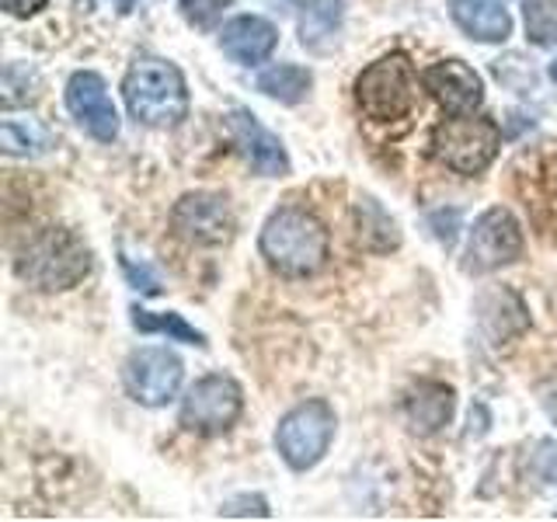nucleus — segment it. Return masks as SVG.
I'll return each instance as SVG.
<instances>
[{"label": "nucleus", "instance_id": "1", "mask_svg": "<svg viewBox=\"0 0 557 522\" xmlns=\"http://www.w3.org/2000/svg\"><path fill=\"white\" fill-rule=\"evenodd\" d=\"M91 272V248L66 226H42L14 254V275L42 293L74 289Z\"/></svg>", "mask_w": 557, "mask_h": 522}, {"label": "nucleus", "instance_id": "2", "mask_svg": "<svg viewBox=\"0 0 557 522\" xmlns=\"http://www.w3.org/2000/svg\"><path fill=\"white\" fill-rule=\"evenodd\" d=\"M261 258L278 275L304 278L324 269L327 261V231L324 223L304 206H283L261 226Z\"/></svg>", "mask_w": 557, "mask_h": 522}, {"label": "nucleus", "instance_id": "3", "mask_svg": "<svg viewBox=\"0 0 557 522\" xmlns=\"http://www.w3.org/2000/svg\"><path fill=\"white\" fill-rule=\"evenodd\" d=\"M122 98L136 122L150 129H174L188 115V87L182 70L161 57H139L126 70Z\"/></svg>", "mask_w": 557, "mask_h": 522}, {"label": "nucleus", "instance_id": "4", "mask_svg": "<svg viewBox=\"0 0 557 522\" xmlns=\"http://www.w3.org/2000/svg\"><path fill=\"white\" fill-rule=\"evenodd\" d=\"M356 101L362 115L373 122L405 119L418 101L414 70L405 52H387V57L366 66L356 77Z\"/></svg>", "mask_w": 557, "mask_h": 522}, {"label": "nucleus", "instance_id": "5", "mask_svg": "<svg viewBox=\"0 0 557 522\" xmlns=\"http://www.w3.org/2000/svg\"><path fill=\"white\" fill-rule=\"evenodd\" d=\"M498 147H502L498 126L492 119L474 115V112L443 119L440 126L432 129L435 157L457 174H481L487 164L495 161Z\"/></svg>", "mask_w": 557, "mask_h": 522}, {"label": "nucleus", "instance_id": "6", "mask_svg": "<svg viewBox=\"0 0 557 522\" xmlns=\"http://www.w3.org/2000/svg\"><path fill=\"white\" fill-rule=\"evenodd\" d=\"M335 408L327 400H304L283 414L275 428V449L293 470H310L324 460V452L335 439Z\"/></svg>", "mask_w": 557, "mask_h": 522}, {"label": "nucleus", "instance_id": "7", "mask_svg": "<svg viewBox=\"0 0 557 522\" xmlns=\"http://www.w3.org/2000/svg\"><path fill=\"white\" fill-rule=\"evenodd\" d=\"M244 411V394L237 380L213 373L202 376L182 400V425L196 435H223L237 425Z\"/></svg>", "mask_w": 557, "mask_h": 522}, {"label": "nucleus", "instance_id": "8", "mask_svg": "<svg viewBox=\"0 0 557 522\" xmlns=\"http://www.w3.org/2000/svg\"><path fill=\"white\" fill-rule=\"evenodd\" d=\"M185 376L182 359L161 345L136 348V352L122 365V383H126L129 397L144 408H164L168 400L178 394Z\"/></svg>", "mask_w": 557, "mask_h": 522}, {"label": "nucleus", "instance_id": "9", "mask_svg": "<svg viewBox=\"0 0 557 522\" xmlns=\"http://www.w3.org/2000/svg\"><path fill=\"white\" fill-rule=\"evenodd\" d=\"M519 254H522V226L509 209L495 206V209H487V213H481L474 231H470L463 269L474 275H487V272L512 265Z\"/></svg>", "mask_w": 557, "mask_h": 522}, {"label": "nucleus", "instance_id": "10", "mask_svg": "<svg viewBox=\"0 0 557 522\" xmlns=\"http://www.w3.org/2000/svg\"><path fill=\"white\" fill-rule=\"evenodd\" d=\"M171 226L196 248H220L234 237V209L216 191H188L171 209Z\"/></svg>", "mask_w": 557, "mask_h": 522}, {"label": "nucleus", "instance_id": "11", "mask_svg": "<svg viewBox=\"0 0 557 522\" xmlns=\"http://www.w3.org/2000/svg\"><path fill=\"white\" fill-rule=\"evenodd\" d=\"M66 109L101 144H112L119 136V112L112 104V95L91 70H81V74L66 80Z\"/></svg>", "mask_w": 557, "mask_h": 522}, {"label": "nucleus", "instance_id": "12", "mask_svg": "<svg viewBox=\"0 0 557 522\" xmlns=\"http://www.w3.org/2000/svg\"><path fill=\"white\" fill-rule=\"evenodd\" d=\"M226 126H231V136H234L237 150L244 153V161H248L261 178H286L289 157H286L283 139L261 126L255 112L234 109L231 119H226Z\"/></svg>", "mask_w": 557, "mask_h": 522}, {"label": "nucleus", "instance_id": "13", "mask_svg": "<svg viewBox=\"0 0 557 522\" xmlns=\"http://www.w3.org/2000/svg\"><path fill=\"white\" fill-rule=\"evenodd\" d=\"M425 91L443 104L453 115H467L481 109L484 101V80L474 66H467L463 60H443L429 66L422 74Z\"/></svg>", "mask_w": 557, "mask_h": 522}, {"label": "nucleus", "instance_id": "14", "mask_svg": "<svg viewBox=\"0 0 557 522\" xmlns=\"http://www.w3.org/2000/svg\"><path fill=\"white\" fill-rule=\"evenodd\" d=\"M278 46V32L269 17L261 14H240L234 22H226L220 32V49L240 66L265 63Z\"/></svg>", "mask_w": 557, "mask_h": 522}, {"label": "nucleus", "instance_id": "15", "mask_svg": "<svg viewBox=\"0 0 557 522\" xmlns=\"http://www.w3.org/2000/svg\"><path fill=\"white\" fill-rule=\"evenodd\" d=\"M478 321H481V331L487 335V341L505 345L509 338L527 331L530 313H527V303H522L512 289H492L478 300Z\"/></svg>", "mask_w": 557, "mask_h": 522}, {"label": "nucleus", "instance_id": "16", "mask_svg": "<svg viewBox=\"0 0 557 522\" xmlns=\"http://www.w3.org/2000/svg\"><path fill=\"white\" fill-rule=\"evenodd\" d=\"M453 387L446 383H435V380H422L418 387H411V394L405 397V414L418 435H435L443 425H449L453 418Z\"/></svg>", "mask_w": 557, "mask_h": 522}, {"label": "nucleus", "instance_id": "17", "mask_svg": "<svg viewBox=\"0 0 557 522\" xmlns=\"http://www.w3.org/2000/svg\"><path fill=\"white\" fill-rule=\"evenodd\" d=\"M449 14L474 42H505L512 35V17L498 0H449Z\"/></svg>", "mask_w": 557, "mask_h": 522}, {"label": "nucleus", "instance_id": "18", "mask_svg": "<svg viewBox=\"0 0 557 522\" xmlns=\"http://www.w3.org/2000/svg\"><path fill=\"white\" fill-rule=\"evenodd\" d=\"M356 240H359V248L373 254H387L400 244L397 220L373 196H362L356 202Z\"/></svg>", "mask_w": 557, "mask_h": 522}, {"label": "nucleus", "instance_id": "19", "mask_svg": "<svg viewBox=\"0 0 557 522\" xmlns=\"http://www.w3.org/2000/svg\"><path fill=\"white\" fill-rule=\"evenodd\" d=\"M345 4L342 0H304L300 11V42L313 52H324L342 28Z\"/></svg>", "mask_w": 557, "mask_h": 522}, {"label": "nucleus", "instance_id": "20", "mask_svg": "<svg viewBox=\"0 0 557 522\" xmlns=\"http://www.w3.org/2000/svg\"><path fill=\"white\" fill-rule=\"evenodd\" d=\"M310 87H313L310 70L296 63H275L258 77V91L278 104H300L310 95Z\"/></svg>", "mask_w": 557, "mask_h": 522}, {"label": "nucleus", "instance_id": "21", "mask_svg": "<svg viewBox=\"0 0 557 522\" xmlns=\"http://www.w3.org/2000/svg\"><path fill=\"white\" fill-rule=\"evenodd\" d=\"M0 147L11 157H42L52 150V136L39 126V122H0Z\"/></svg>", "mask_w": 557, "mask_h": 522}, {"label": "nucleus", "instance_id": "22", "mask_svg": "<svg viewBox=\"0 0 557 522\" xmlns=\"http://www.w3.org/2000/svg\"><path fill=\"white\" fill-rule=\"evenodd\" d=\"M133 327L147 331V335H168L171 341H185V345H206L202 331L191 327L182 313H153V310H139L133 307Z\"/></svg>", "mask_w": 557, "mask_h": 522}, {"label": "nucleus", "instance_id": "23", "mask_svg": "<svg viewBox=\"0 0 557 522\" xmlns=\"http://www.w3.org/2000/svg\"><path fill=\"white\" fill-rule=\"evenodd\" d=\"M522 25L533 46L557 42V0H522Z\"/></svg>", "mask_w": 557, "mask_h": 522}, {"label": "nucleus", "instance_id": "24", "mask_svg": "<svg viewBox=\"0 0 557 522\" xmlns=\"http://www.w3.org/2000/svg\"><path fill=\"white\" fill-rule=\"evenodd\" d=\"M35 95H39V74L25 63H8V70H4V109L28 104Z\"/></svg>", "mask_w": 557, "mask_h": 522}, {"label": "nucleus", "instance_id": "25", "mask_svg": "<svg viewBox=\"0 0 557 522\" xmlns=\"http://www.w3.org/2000/svg\"><path fill=\"white\" fill-rule=\"evenodd\" d=\"M178 4H182V14L188 25L209 28L226 8H231V0H178Z\"/></svg>", "mask_w": 557, "mask_h": 522}, {"label": "nucleus", "instance_id": "26", "mask_svg": "<svg viewBox=\"0 0 557 522\" xmlns=\"http://www.w3.org/2000/svg\"><path fill=\"white\" fill-rule=\"evenodd\" d=\"M122 272H126V278L133 283V289H144L147 296H157V293H161V278H157V275L144 265V261L136 265L133 258L122 254Z\"/></svg>", "mask_w": 557, "mask_h": 522}, {"label": "nucleus", "instance_id": "27", "mask_svg": "<svg viewBox=\"0 0 557 522\" xmlns=\"http://www.w3.org/2000/svg\"><path fill=\"white\" fill-rule=\"evenodd\" d=\"M429 226H432V231H435V240H440V244H446V248H449V244L457 240L460 213H457V209H435V213L429 216Z\"/></svg>", "mask_w": 557, "mask_h": 522}, {"label": "nucleus", "instance_id": "28", "mask_svg": "<svg viewBox=\"0 0 557 522\" xmlns=\"http://www.w3.org/2000/svg\"><path fill=\"white\" fill-rule=\"evenodd\" d=\"M223 515H258V519H269V505H265V498H258V495H244V498H237V501H226L223 509H220Z\"/></svg>", "mask_w": 557, "mask_h": 522}, {"label": "nucleus", "instance_id": "29", "mask_svg": "<svg viewBox=\"0 0 557 522\" xmlns=\"http://www.w3.org/2000/svg\"><path fill=\"white\" fill-rule=\"evenodd\" d=\"M46 0H4V11L14 14V17H28L35 11H42Z\"/></svg>", "mask_w": 557, "mask_h": 522}, {"label": "nucleus", "instance_id": "30", "mask_svg": "<svg viewBox=\"0 0 557 522\" xmlns=\"http://www.w3.org/2000/svg\"><path fill=\"white\" fill-rule=\"evenodd\" d=\"M112 4H115V8H119L122 14H129V11H133V4H136V0H112Z\"/></svg>", "mask_w": 557, "mask_h": 522}, {"label": "nucleus", "instance_id": "31", "mask_svg": "<svg viewBox=\"0 0 557 522\" xmlns=\"http://www.w3.org/2000/svg\"><path fill=\"white\" fill-rule=\"evenodd\" d=\"M550 80H554V84H557V60H554V63H550Z\"/></svg>", "mask_w": 557, "mask_h": 522}]
</instances>
